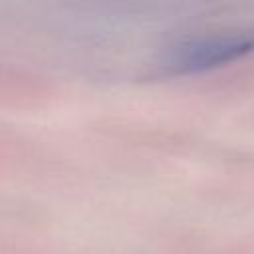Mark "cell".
<instances>
[{
	"mask_svg": "<svg viewBox=\"0 0 254 254\" xmlns=\"http://www.w3.org/2000/svg\"><path fill=\"white\" fill-rule=\"evenodd\" d=\"M248 52H254V28L194 38L187 44H181L173 52L169 64L179 71H196L232 62Z\"/></svg>",
	"mask_w": 254,
	"mask_h": 254,
	"instance_id": "obj_1",
	"label": "cell"
}]
</instances>
